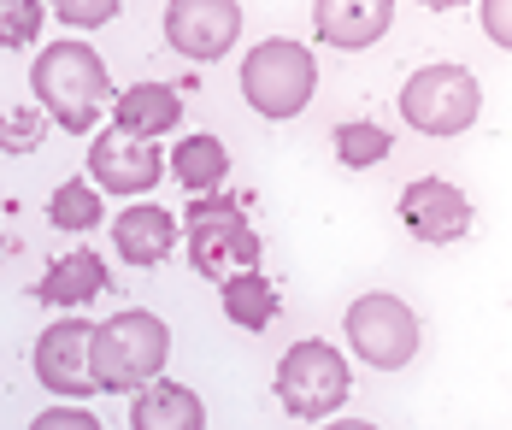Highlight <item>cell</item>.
Returning a JSON list of instances; mask_svg holds the SVG:
<instances>
[{
    "label": "cell",
    "instance_id": "7c38bea8",
    "mask_svg": "<svg viewBox=\"0 0 512 430\" xmlns=\"http://www.w3.org/2000/svg\"><path fill=\"white\" fill-rule=\"evenodd\" d=\"M395 24V0H312V30L324 48H342V54H359V48H377Z\"/></svg>",
    "mask_w": 512,
    "mask_h": 430
},
{
    "label": "cell",
    "instance_id": "6da1fadb",
    "mask_svg": "<svg viewBox=\"0 0 512 430\" xmlns=\"http://www.w3.org/2000/svg\"><path fill=\"white\" fill-rule=\"evenodd\" d=\"M30 95H36L42 118H53L59 130L89 136L95 118L112 107V77L89 42H53L30 65Z\"/></svg>",
    "mask_w": 512,
    "mask_h": 430
},
{
    "label": "cell",
    "instance_id": "52a82bcc",
    "mask_svg": "<svg viewBox=\"0 0 512 430\" xmlns=\"http://www.w3.org/2000/svg\"><path fill=\"white\" fill-rule=\"evenodd\" d=\"M342 330H348V348L371 372H401L418 354V313L401 295H389V289L359 295L354 307H348V319H342Z\"/></svg>",
    "mask_w": 512,
    "mask_h": 430
},
{
    "label": "cell",
    "instance_id": "2e32d148",
    "mask_svg": "<svg viewBox=\"0 0 512 430\" xmlns=\"http://www.w3.org/2000/svg\"><path fill=\"white\" fill-rule=\"evenodd\" d=\"M106 289V260L95 248H71L65 260H53L42 271V283H36V301H48L59 313H77L83 301H95Z\"/></svg>",
    "mask_w": 512,
    "mask_h": 430
},
{
    "label": "cell",
    "instance_id": "5b68a950",
    "mask_svg": "<svg viewBox=\"0 0 512 430\" xmlns=\"http://www.w3.org/2000/svg\"><path fill=\"white\" fill-rule=\"evenodd\" d=\"M483 112V83L465 71V65H418L407 83H401V118H407L418 136H460L477 124Z\"/></svg>",
    "mask_w": 512,
    "mask_h": 430
},
{
    "label": "cell",
    "instance_id": "44dd1931",
    "mask_svg": "<svg viewBox=\"0 0 512 430\" xmlns=\"http://www.w3.org/2000/svg\"><path fill=\"white\" fill-rule=\"evenodd\" d=\"M48 0H0V48H30L42 36Z\"/></svg>",
    "mask_w": 512,
    "mask_h": 430
},
{
    "label": "cell",
    "instance_id": "603a6c76",
    "mask_svg": "<svg viewBox=\"0 0 512 430\" xmlns=\"http://www.w3.org/2000/svg\"><path fill=\"white\" fill-rule=\"evenodd\" d=\"M48 12H59V24L71 30H101L124 12V0H48Z\"/></svg>",
    "mask_w": 512,
    "mask_h": 430
},
{
    "label": "cell",
    "instance_id": "30bf717a",
    "mask_svg": "<svg viewBox=\"0 0 512 430\" xmlns=\"http://www.w3.org/2000/svg\"><path fill=\"white\" fill-rule=\"evenodd\" d=\"M165 171V154L159 142H142V136H118V130H101L89 142V183L95 189H112V195H148Z\"/></svg>",
    "mask_w": 512,
    "mask_h": 430
},
{
    "label": "cell",
    "instance_id": "8992f818",
    "mask_svg": "<svg viewBox=\"0 0 512 430\" xmlns=\"http://www.w3.org/2000/svg\"><path fill=\"white\" fill-rule=\"evenodd\" d=\"M348 389H354L348 360H342V348L324 342V336L295 342V348L277 360V401H283L289 419H307V425L330 419V413L348 401Z\"/></svg>",
    "mask_w": 512,
    "mask_h": 430
},
{
    "label": "cell",
    "instance_id": "8fae6325",
    "mask_svg": "<svg viewBox=\"0 0 512 430\" xmlns=\"http://www.w3.org/2000/svg\"><path fill=\"white\" fill-rule=\"evenodd\" d=\"M401 224L418 242H460L471 230V201L448 177H418L401 189Z\"/></svg>",
    "mask_w": 512,
    "mask_h": 430
},
{
    "label": "cell",
    "instance_id": "cb8c5ba5",
    "mask_svg": "<svg viewBox=\"0 0 512 430\" xmlns=\"http://www.w3.org/2000/svg\"><path fill=\"white\" fill-rule=\"evenodd\" d=\"M30 430H101V419H95L89 407L59 401V407H48V413H36V419H30Z\"/></svg>",
    "mask_w": 512,
    "mask_h": 430
},
{
    "label": "cell",
    "instance_id": "3957f363",
    "mask_svg": "<svg viewBox=\"0 0 512 430\" xmlns=\"http://www.w3.org/2000/svg\"><path fill=\"white\" fill-rule=\"evenodd\" d=\"M183 236L177 242H189V266L201 271V277H224V271H242V266H259V236L248 213H242V201L236 195H224V189H212V195H189V213L177 224Z\"/></svg>",
    "mask_w": 512,
    "mask_h": 430
},
{
    "label": "cell",
    "instance_id": "4fadbf2b",
    "mask_svg": "<svg viewBox=\"0 0 512 430\" xmlns=\"http://www.w3.org/2000/svg\"><path fill=\"white\" fill-rule=\"evenodd\" d=\"M112 248H118L124 266H136V271L165 266L171 248H177V218L165 207H154V201H136V207H124L112 218Z\"/></svg>",
    "mask_w": 512,
    "mask_h": 430
},
{
    "label": "cell",
    "instance_id": "7a4b0ae2",
    "mask_svg": "<svg viewBox=\"0 0 512 430\" xmlns=\"http://www.w3.org/2000/svg\"><path fill=\"white\" fill-rule=\"evenodd\" d=\"M171 360V330L159 313H112L106 324L89 330V383L95 395H130L142 383H154Z\"/></svg>",
    "mask_w": 512,
    "mask_h": 430
},
{
    "label": "cell",
    "instance_id": "ffe728a7",
    "mask_svg": "<svg viewBox=\"0 0 512 430\" xmlns=\"http://www.w3.org/2000/svg\"><path fill=\"white\" fill-rule=\"evenodd\" d=\"M336 160L348 165V171H365V165L389 160V148H395V136L383 130V124H371V118H354V124H336Z\"/></svg>",
    "mask_w": 512,
    "mask_h": 430
},
{
    "label": "cell",
    "instance_id": "277c9868",
    "mask_svg": "<svg viewBox=\"0 0 512 430\" xmlns=\"http://www.w3.org/2000/svg\"><path fill=\"white\" fill-rule=\"evenodd\" d=\"M312 89H318V59L312 48L289 42V36H271V42H254L248 59H242V101L259 112V118H301L312 107Z\"/></svg>",
    "mask_w": 512,
    "mask_h": 430
},
{
    "label": "cell",
    "instance_id": "4316f807",
    "mask_svg": "<svg viewBox=\"0 0 512 430\" xmlns=\"http://www.w3.org/2000/svg\"><path fill=\"white\" fill-rule=\"evenodd\" d=\"M324 430H377V425H359V419H342V425H324Z\"/></svg>",
    "mask_w": 512,
    "mask_h": 430
},
{
    "label": "cell",
    "instance_id": "d4e9b609",
    "mask_svg": "<svg viewBox=\"0 0 512 430\" xmlns=\"http://www.w3.org/2000/svg\"><path fill=\"white\" fill-rule=\"evenodd\" d=\"M483 30L495 48H512V0H483Z\"/></svg>",
    "mask_w": 512,
    "mask_h": 430
},
{
    "label": "cell",
    "instance_id": "e0dca14e",
    "mask_svg": "<svg viewBox=\"0 0 512 430\" xmlns=\"http://www.w3.org/2000/svg\"><path fill=\"white\" fill-rule=\"evenodd\" d=\"M218 307H224V319L236 324V330H254L259 336L265 324L277 319L283 295H277V283L259 266H242V271H224L218 277Z\"/></svg>",
    "mask_w": 512,
    "mask_h": 430
},
{
    "label": "cell",
    "instance_id": "484cf974",
    "mask_svg": "<svg viewBox=\"0 0 512 430\" xmlns=\"http://www.w3.org/2000/svg\"><path fill=\"white\" fill-rule=\"evenodd\" d=\"M418 6H430V12H454V6H465V0H418Z\"/></svg>",
    "mask_w": 512,
    "mask_h": 430
},
{
    "label": "cell",
    "instance_id": "7402d4cb",
    "mask_svg": "<svg viewBox=\"0 0 512 430\" xmlns=\"http://www.w3.org/2000/svg\"><path fill=\"white\" fill-rule=\"evenodd\" d=\"M42 148V112L0 107V154H36Z\"/></svg>",
    "mask_w": 512,
    "mask_h": 430
},
{
    "label": "cell",
    "instance_id": "83f0119b",
    "mask_svg": "<svg viewBox=\"0 0 512 430\" xmlns=\"http://www.w3.org/2000/svg\"><path fill=\"white\" fill-rule=\"evenodd\" d=\"M0 254H6V236H0Z\"/></svg>",
    "mask_w": 512,
    "mask_h": 430
},
{
    "label": "cell",
    "instance_id": "d6986e66",
    "mask_svg": "<svg viewBox=\"0 0 512 430\" xmlns=\"http://www.w3.org/2000/svg\"><path fill=\"white\" fill-rule=\"evenodd\" d=\"M48 218L65 230V236H83L106 218V195L89 183V177H65L59 189L48 195Z\"/></svg>",
    "mask_w": 512,
    "mask_h": 430
},
{
    "label": "cell",
    "instance_id": "ac0fdd59",
    "mask_svg": "<svg viewBox=\"0 0 512 430\" xmlns=\"http://www.w3.org/2000/svg\"><path fill=\"white\" fill-rule=\"evenodd\" d=\"M165 171L189 189V195H212V189H224V177H230V148L218 142V136H183L171 154H165Z\"/></svg>",
    "mask_w": 512,
    "mask_h": 430
},
{
    "label": "cell",
    "instance_id": "ba28073f",
    "mask_svg": "<svg viewBox=\"0 0 512 430\" xmlns=\"http://www.w3.org/2000/svg\"><path fill=\"white\" fill-rule=\"evenodd\" d=\"M165 42L183 59H224L242 42V6L236 0H171L165 6Z\"/></svg>",
    "mask_w": 512,
    "mask_h": 430
},
{
    "label": "cell",
    "instance_id": "9c48e42d",
    "mask_svg": "<svg viewBox=\"0 0 512 430\" xmlns=\"http://www.w3.org/2000/svg\"><path fill=\"white\" fill-rule=\"evenodd\" d=\"M89 330L95 324L77 319V313H65V319H53L42 336H36V383L59 395V401H83V395H95V383H89Z\"/></svg>",
    "mask_w": 512,
    "mask_h": 430
},
{
    "label": "cell",
    "instance_id": "9a60e30c",
    "mask_svg": "<svg viewBox=\"0 0 512 430\" xmlns=\"http://www.w3.org/2000/svg\"><path fill=\"white\" fill-rule=\"evenodd\" d=\"M177 118H183V95H177L171 83H130V89H118V101H112V130H118V136L159 142L165 130H177Z\"/></svg>",
    "mask_w": 512,
    "mask_h": 430
},
{
    "label": "cell",
    "instance_id": "5bb4252c",
    "mask_svg": "<svg viewBox=\"0 0 512 430\" xmlns=\"http://www.w3.org/2000/svg\"><path fill=\"white\" fill-rule=\"evenodd\" d=\"M130 430H206V407L189 383L154 377L130 389Z\"/></svg>",
    "mask_w": 512,
    "mask_h": 430
}]
</instances>
